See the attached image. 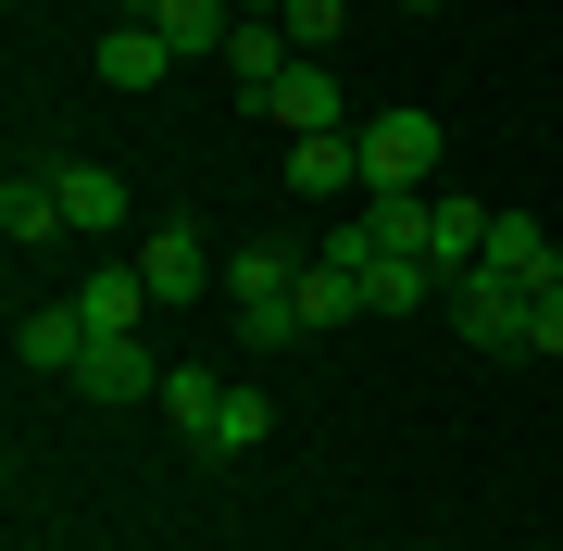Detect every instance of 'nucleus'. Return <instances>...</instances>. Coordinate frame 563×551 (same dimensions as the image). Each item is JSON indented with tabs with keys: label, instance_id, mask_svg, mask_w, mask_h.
<instances>
[{
	"label": "nucleus",
	"instance_id": "b1692460",
	"mask_svg": "<svg viewBox=\"0 0 563 551\" xmlns=\"http://www.w3.org/2000/svg\"><path fill=\"white\" fill-rule=\"evenodd\" d=\"M401 13H439V0H401Z\"/></svg>",
	"mask_w": 563,
	"mask_h": 551
},
{
	"label": "nucleus",
	"instance_id": "6e6552de",
	"mask_svg": "<svg viewBox=\"0 0 563 551\" xmlns=\"http://www.w3.org/2000/svg\"><path fill=\"white\" fill-rule=\"evenodd\" d=\"M476 276L551 288V276H563V251H551V225H539V213H488V264H476Z\"/></svg>",
	"mask_w": 563,
	"mask_h": 551
},
{
	"label": "nucleus",
	"instance_id": "dca6fc26",
	"mask_svg": "<svg viewBox=\"0 0 563 551\" xmlns=\"http://www.w3.org/2000/svg\"><path fill=\"white\" fill-rule=\"evenodd\" d=\"M63 176V213H76V239H113L125 225V176L113 164H51Z\"/></svg>",
	"mask_w": 563,
	"mask_h": 551
},
{
	"label": "nucleus",
	"instance_id": "ddd939ff",
	"mask_svg": "<svg viewBox=\"0 0 563 551\" xmlns=\"http://www.w3.org/2000/svg\"><path fill=\"white\" fill-rule=\"evenodd\" d=\"M426 264H439V276H476L488 264V201H451V188H439V213H426Z\"/></svg>",
	"mask_w": 563,
	"mask_h": 551
},
{
	"label": "nucleus",
	"instance_id": "423d86ee",
	"mask_svg": "<svg viewBox=\"0 0 563 551\" xmlns=\"http://www.w3.org/2000/svg\"><path fill=\"white\" fill-rule=\"evenodd\" d=\"M139 276H151V301H201V288H213V239H201V225H151Z\"/></svg>",
	"mask_w": 563,
	"mask_h": 551
},
{
	"label": "nucleus",
	"instance_id": "9d476101",
	"mask_svg": "<svg viewBox=\"0 0 563 551\" xmlns=\"http://www.w3.org/2000/svg\"><path fill=\"white\" fill-rule=\"evenodd\" d=\"M139 25H163V51H176V63H213L225 38H239V0H151Z\"/></svg>",
	"mask_w": 563,
	"mask_h": 551
},
{
	"label": "nucleus",
	"instance_id": "1a4fd4ad",
	"mask_svg": "<svg viewBox=\"0 0 563 551\" xmlns=\"http://www.w3.org/2000/svg\"><path fill=\"white\" fill-rule=\"evenodd\" d=\"M163 376H176V364H151L139 339H88V364H76L88 401H163Z\"/></svg>",
	"mask_w": 563,
	"mask_h": 551
},
{
	"label": "nucleus",
	"instance_id": "aec40b11",
	"mask_svg": "<svg viewBox=\"0 0 563 551\" xmlns=\"http://www.w3.org/2000/svg\"><path fill=\"white\" fill-rule=\"evenodd\" d=\"M276 25H288V38H301V51L325 63V51H339V25H351V0H288Z\"/></svg>",
	"mask_w": 563,
	"mask_h": 551
},
{
	"label": "nucleus",
	"instance_id": "4468645a",
	"mask_svg": "<svg viewBox=\"0 0 563 551\" xmlns=\"http://www.w3.org/2000/svg\"><path fill=\"white\" fill-rule=\"evenodd\" d=\"M76 313H88V339H139V313H151V276L139 264H101L76 288Z\"/></svg>",
	"mask_w": 563,
	"mask_h": 551
},
{
	"label": "nucleus",
	"instance_id": "a211bd4d",
	"mask_svg": "<svg viewBox=\"0 0 563 551\" xmlns=\"http://www.w3.org/2000/svg\"><path fill=\"white\" fill-rule=\"evenodd\" d=\"M351 313H363V276L313 251V264H301V339H313V327H351Z\"/></svg>",
	"mask_w": 563,
	"mask_h": 551
},
{
	"label": "nucleus",
	"instance_id": "2eb2a0df",
	"mask_svg": "<svg viewBox=\"0 0 563 551\" xmlns=\"http://www.w3.org/2000/svg\"><path fill=\"white\" fill-rule=\"evenodd\" d=\"M163 427H176L188 451H213V427H225V376H213V364H176V376H163Z\"/></svg>",
	"mask_w": 563,
	"mask_h": 551
},
{
	"label": "nucleus",
	"instance_id": "20e7f679",
	"mask_svg": "<svg viewBox=\"0 0 563 551\" xmlns=\"http://www.w3.org/2000/svg\"><path fill=\"white\" fill-rule=\"evenodd\" d=\"M288 63H301V38H288L276 13H239V38H225V88H239L251 113L276 101V76H288Z\"/></svg>",
	"mask_w": 563,
	"mask_h": 551
},
{
	"label": "nucleus",
	"instance_id": "7ed1b4c3",
	"mask_svg": "<svg viewBox=\"0 0 563 551\" xmlns=\"http://www.w3.org/2000/svg\"><path fill=\"white\" fill-rule=\"evenodd\" d=\"M526 301H539V288H514V276H451V327L476 351H514L526 339Z\"/></svg>",
	"mask_w": 563,
	"mask_h": 551
},
{
	"label": "nucleus",
	"instance_id": "f3484780",
	"mask_svg": "<svg viewBox=\"0 0 563 551\" xmlns=\"http://www.w3.org/2000/svg\"><path fill=\"white\" fill-rule=\"evenodd\" d=\"M163 63H176V51H163V25H139V13L101 38V76H113V88H163Z\"/></svg>",
	"mask_w": 563,
	"mask_h": 551
},
{
	"label": "nucleus",
	"instance_id": "39448f33",
	"mask_svg": "<svg viewBox=\"0 0 563 551\" xmlns=\"http://www.w3.org/2000/svg\"><path fill=\"white\" fill-rule=\"evenodd\" d=\"M13 364H25V376H76V364H88V313H76V301H25V313H13Z\"/></svg>",
	"mask_w": 563,
	"mask_h": 551
},
{
	"label": "nucleus",
	"instance_id": "9b49d317",
	"mask_svg": "<svg viewBox=\"0 0 563 551\" xmlns=\"http://www.w3.org/2000/svg\"><path fill=\"white\" fill-rule=\"evenodd\" d=\"M288 188H301V201H339V188H363V139H351V125H325V139H288Z\"/></svg>",
	"mask_w": 563,
	"mask_h": 551
},
{
	"label": "nucleus",
	"instance_id": "5701e85b",
	"mask_svg": "<svg viewBox=\"0 0 563 551\" xmlns=\"http://www.w3.org/2000/svg\"><path fill=\"white\" fill-rule=\"evenodd\" d=\"M239 13H288V0H239Z\"/></svg>",
	"mask_w": 563,
	"mask_h": 551
},
{
	"label": "nucleus",
	"instance_id": "f03ea898",
	"mask_svg": "<svg viewBox=\"0 0 563 551\" xmlns=\"http://www.w3.org/2000/svg\"><path fill=\"white\" fill-rule=\"evenodd\" d=\"M351 139H363V188H426V176H439V113H413V101L363 113Z\"/></svg>",
	"mask_w": 563,
	"mask_h": 551
},
{
	"label": "nucleus",
	"instance_id": "0eeeda50",
	"mask_svg": "<svg viewBox=\"0 0 563 551\" xmlns=\"http://www.w3.org/2000/svg\"><path fill=\"white\" fill-rule=\"evenodd\" d=\"M263 125H288V139H325V125H351V101H339V76L301 51V63L276 76V101H263Z\"/></svg>",
	"mask_w": 563,
	"mask_h": 551
},
{
	"label": "nucleus",
	"instance_id": "6ab92c4d",
	"mask_svg": "<svg viewBox=\"0 0 563 551\" xmlns=\"http://www.w3.org/2000/svg\"><path fill=\"white\" fill-rule=\"evenodd\" d=\"M426 213H439V188H376V239L388 251H426Z\"/></svg>",
	"mask_w": 563,
	"mask_h": 551
},
{
	"label": "nucleus",
	"instance_id": "412c9836",
	"mask_svg": "<svg viewBox=\"0 0 563 551\" xmlns=\"http://www.w3.org/2000/svg\"><path fill=\"white\" fill-rule=\"evenodd\" d=\"M263 427H276V401H263V388H225V427H213V451H263Z\"/></svg>",
	"mask_w": 563,
	"mask_h": 551
},
{
	"label": "nucleus",
	"instance_id": "f257e3e1",
	"mask_svg": "<svg viewBox=\"0 0 563 551\" xmlns=\"http://www.w3.org/2000/svg\"><path fill=\"white\" fill-rule=\"evenodd\" d=\"M225 313H239L251 351H288L301 339V251H239L225 264Z\"/></svg>",
	"mask_w": 563,
	"mask_h": 551
},
{
	"label": "nucleus",
	"instance_id": "4be33fe9",
	"mask_svg": "<svg viewBox=\"0 0 563 551\" xmlns=\"http://www.w3.org/2000/svg\"><path fill=\"white\" fill-rule=\"evenodd\" d=\"M526 351H563V276L539 288V301H526Z\"/></svg>",
	"mask_w": 563,
	"mask_h": 551
},
{
	"label": "nucleus",
	"instance_id": "f8f14e48",
	"mask_svg": "<svg viewBox=\"0 0 563 551\" xmlns=\"http://www.w3.org/2000/svg\"><path fill=\"white\" fill-rule=\"evenodd\" d=\"M63 225H76V213H63V176H13V188H0V239H13V251H51Z\"/></svg>",
	"mask_w": 563,
	"mask_h": 551
},
{
	"label": "nucleus",
	"instance_id": "393cba45",
	"mask_svg": "<svg viewBox=\"0 0 563 551\" xmlns=\"http://www.w3.org/2000/svg\"><path fill=\"white\" fill-rule=\"evenodd\" d=\"M125 13H151V0H125Z\"/></svg>",
	"mask_w": 563,
	"mask_h": 551
}]
</instances>
